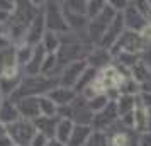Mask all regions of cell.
Segmentation results:
<instances>
[{
    "mask_svg": "<svg viewBox=\"0 0 151 146\" xmlns=\"http://www.w3.org/2000/svg\"><path fill=\"white\" fill-rule=\"evenodd\" d=\"M117 12L116 9L112 7L110 4H107V7H105V10H104L100 15H97L95 19H92V21H88V29H87V34H88V39L95 46H99L100 44V41L104 39V36H105V32H107V29L112 26V22L116 21L117 17Z\"/></svg>",
    "mask_w": 151,
    "mask_h": 146,
    "instance_id": "cell-1",
    "label": "cell"
},
{
    "mask_svg": "<svg viewBox=\"0 0 151 146\" xmlns=\"http://www.w3.org/2000/svg\"><path fill=\"white\" fill-rule=\"evenodd\" d=\"M150 44L143 39V36L139 32H132V31H124V34L121 36V39L117 41V44L110 49V55L112 58L121 53V51H126V53H134V55H141L144 49L148 48Z\"/></svg>",
    "mask_w": 151,
    "mask_h": 146,
    "instance_id": "cell-2",
    "label": "cell"
},
{
    "mask_svg": "<svg viewBox=\"0 0 151 146\" xmlns=\"http://www.w3.org/2000/svg\"><path fill=\"white\" fill-rule=\"evenodd\" d=\"M37 134L36 126L29 121H17L14 124H10L9 127V138L14 141L17 146H31L32 139Z\"/></svg>",
    "mask_w": 151,
    "mask_h": 146,
    "instance_id": "cell-3",
    "label": "cell"
},
{
    "mask_svg": "<svg viewBox=\"0 0 151 146\" xmlns=\"http://www.w3.org/2000/svg\"><path fill=\"white\" fill-rule=\"evenodd\" d=\"M122 21L126 26V31H132V32H141L150 22L144 17V14L139 10V7L136 5V2H129L127 7L124 9L122 12Z\"/></svg>",
    "mask_w": 151,
    "mask_h": 146,
    "instance_id": "cell-4",
    "label": "cell"
},
{
    "mask_svg": "<svg viewBox=\"0 0 151 146\" xmlns=\"http://www.w3.org/2000/svg\"><path fill=\"white\" fill-rule=\"evenodd\" d=\"M44 22H46V27L49 29V32H66L68 31V22L63 12V7H60V4H48L46 9V14H44Z\"/></svg>",
    "mask_w": 151,
    "mask_h": 146,
    "instance_id": "cell-5",
    "label": "cell"
},
{
    "mask_svg": "<svg viewBox=\"0 0 151 146\" xmlns=\"http://www.w3.org/2000/svg\"><path fill=\"white\" fill-rule=\"evenodd\" d=\"M88 68L87 65V60H80V61H73V63H68L65 65V68L61 71V87H68V88H75L78 80L82 78L83 71Z\"/></svg>",
    "mask_w": 151,
    "mask_h": 146,
    "instance_id": "cell-6",
    "label": "cell"
},
{
    "mask_svg": "<svg viewBox=\"0 0 151 146\" xmlns=\"http://www.w3.org/2000/svg\"><path fill=\"white\" fill-rule=\"evenodd\" d=\"M117 121H119V112H117L116 100H112L102 112L95 114L93 122H92V127H93L95 131H105L107 132Z\"/></svg>",
    "mask_w": 151,
    "mask_h": 146,
    "instance_id": "cell-7",
    "label": "cell"
},
{
    "mask_svg": "<svg viewBox=\"0 0 151 146\" xmlns=\"http://www.w3.org/2000/svg\"><path fill=\"white\" fill-rule=\"evenodd\" d=\"M124 31H126V26H124L122 15H121V12H119L117 17H116V21L112 22V26L107 29V32H105V36H104V39L100 41L99 46L104 48V49H107V51L110 53V49L117 44V41L121 39V36L124 34Z\"/></svg>",
    "mask_w": 151,
    "mask_h": 146,
    "instance_id": "cell-8",
    "label": "cell"
},
{
    "mask_svg": "<svg viewBox=\"0 0 151 146\" xmlns=\"http://www.w3.org/2000/svg\"><path fill=\"white\" fill-rule=\"evenodd\" d=\"M112 55H110L107 49L100 48V46H93V49L90 51V55L87 56V65H88L90 68L97 70V71H100V70L107 68L112 65Z\"/></svg>",
    "mask_w": 151,
    "mask_h": 146,
    "instance_id": "cell-9",
    "label": "cell"
},
{
    "mask_svg": "<svg viewBox=\"0 0 151 146\" xmlns=\"http://www.w3.org/2000/svg\"><path fill=\"white\" fill-rule=\"evenodd\" d=\"M48 97L55 102L60 109H65L75 102L78 99V93L75 92V88H68V87H55L53 90L48 93Z\"/></svg>",
    "mask_w": 151,
    "mask_h": 146,
    "instance_id": "cell-10",
    "label": "cell"
},
{
    "mask_svg": "<svg viewBox=\"0 0 151 146\" xmlns=\"http://www.w3.org/2000/svg\"><path fill=\"white\" fill-rule=\"evenodd\" d=\"M148 121H150V114H148V109L143 105V102L137 97L136 107H134V112H132V129L137 132V134H143L148 129Z\"/></svg>",
    "mask_w": 151,
    "mask_h": 146,
    "instance_id": "cell-11",
    "label": "cell"
},
{
    "mask_svg": "<svg viewBox=\"0 0 151 146\" xmlns=\"http://www.w3.org/2000/svg\"><path fill=\"white\" fill-rule=\"evenodd\" d=\"M19 114L26 119H39L41 111H39V97H24L17 104Z\"/></svg>",
    "mask_w": 151,
    "mask_h": 146,
    "instance_id": "cell-12",
    "label": "cell"
},
{
    "mask_svg": "<svg viewBox=\"0 0 151 146\" xmlns=\"http://www.w3.org/2000/svg\"><path fill=\"white\" fill-rule=\"evenodd\" d=\"M73 129H75V122L71 119L61 117L58 119V126H56V134L55 139H58L60 143H63L65 146H68V141L73 134Z\"/></svg>",
    "mask_w": 151,
    "mask_h": 146,
    "instance_id": "cell-13",
    "label": "cell"
},
{
    "mask_svg": "<svg viewBox=\"0 0 151 146\" xmlns=\"http://www.w3.org/2000/svg\"><path fill=\"white\" fill-rule=\"evenodd\" d=\"M44 27H46L44 15H36L27 29V42L29 44H36V42H39V39L44 37V34H42Z\"/></svg>",
    "mask_w": 151,
    "mask_h": 146,
    "instance_id": "cell-14",
    "label": "cell"
},
{
    "mask_svg": "<svg viewBox=\"0 0 151 146\" xmlns=\"http://www.w3.org/2000/svg\"><path fill=\"white\" fill-rule=\"evenodd\" d=\"M34 126H36V131L37 132H41L46 138L53 139V136L56 134L58 121H56V117H44V116H41L39 119L34 121Z\"/></svg>",
    "mask_w": 151,
    "mask_h": 146,
    "instance_id": "cell-15",
    "label": "cell"
},
{
    "mask_svg": "<svg viewBox=\"0 0 151 146\" xmlns=\"http://www.w3.org/2000/svg\"><path fill=\"white\" fill-rule=\"evenodd\" d=\"M137 97H131V95H119L116 99V105H117V112H119V119L132 116L134 107H136Z\"/></svg>",
    "mask_w": 151,
    "mask_h": 146,
    "instance_id": "cell-16",
    "label": "cell"
},
{
    "mask_svg": "<svg viewBox=\"0 0 151 146\" xmlns=\"http://www.w3.org/2000/svg\"><path fill=\"white\" fill-rule=\"evenodd\" d=\"M92 132H93L92 126H76L75 124V129H73V134H71V138L68 141V146H85Z\"/></svg>",
    "mask_w": 151,
    "mask_h": 146,
    "instance_id": "cell-17",
    "label": "cell"
},
{
    "mask_svg": "<svg viewBox=\"0 0 151 146\" xmlns=\"http://www.w3.org/2000/svg\"><path fill=\"white\" fill-rule=\"evenodd\" d=\"M42 48L48 55H56L60 48H61V41H60V36L55 34V32H46L44 37H42Z\"/></svg>",
    "mask_w": 151,
    "mask_h": 146,
    "instance_id": "cell-18",
    "label": "cell"
},
{
    "mask_svg": "<svg viewBox=\"0 0 151 146\" xmlns=\"http://www.w3.org/2000/svg\"><path fill=\"white\" fill-rule=\"evenodd\" d=\"M119 95H131V97H139L141 95V85L137 83L132 77H126L122 85L119 88Z\"/></svg>",
    "mask_w": 151,
    "mask_h": 146,
    "instance_id": "cell-19",
    "label": "cell"
},
{
    "mask_svg": "<svg viewBox=\"0 0 151 146\" xmlns=\"http://www.w3.org/2000/svg\"><path fill=\"white\" fill-rule=\"evenodd\" d=\"M19 109L17 105H12V102H7L0 107V121L4 122H9V124H14L19 121Z\"/></svg>",
    "mask_w": 151,
    "mask_h": 146,
    "instance_id": "cell-20",
    "label": "cell"
},
{
    "mask_svg": "<svg viewBox=\"0 0 151 146\" xmlns=\"http://www.w3.org/2000/svg\"><path fill=\"white\" fill-rule=\"evenodd\" d=\"M39 111H41V116H44V117H56L60 112V107L48 95H41L39 97Z\"/></svg>",
    "mask_w": 151,
    "mask_h": 146,
    "instance_id": "cell-21",
    "label": "cell"
},
{
    "mask_svg": "<svg viewBox=\"0 0 151 146\" xmlns=\"http://www.w3.org/2000/svg\"><path fill=\"white\" fill-rule=\"evenodd\" d=\"M87 102H88L90 111L93 112V114H99V112H102L104 109L112 102V99H110L107 93H97V95H93V97L90 99V100H87Z\"/></svg>",
    "mask_w": 151,
    "mask_h": 146,
    "instance_id": "cell-22",
    "label": "cell"
},
{
    "mask_svg": "<svg viewBox=\"0 0 151 146\" xmlns=\"http://www.w3.org/2000/svg\"><path fill=\"white\" fill-rule=\"evenodd\" d=\"M131 77L134 78L139 85H144L146 82H150V80H151V71H150V68H148L141 60H139V63L131 70Z\"/></svg>",
    "mask_w": 151,
    "mask_h": 146,
    "instance_id": "cell-23",
    "label": "cell"
},
{
    "mask_svg": "<svg viewBox=\"0 0 151 146\" xmlns=\"http://www.w3.org/2000/svg\"><path fill=\"white\" fill-rule=\"evenodd\" d=\"M107 4L109 2H102V0H90V2H87V17H88V21H92L97 15L102 14L105 10V7H107Z\"/></svg>",
    "mask_w": 151,
    "mask_h": 146,
    "instance_id": "cell-24",
    "label": "cell"
},
{
    "mask_svg": "<svg viewBox=\"0 0 151 146\" xmlns=\"http://www.w3.org/2000/svg\"><path fill=\"white\" fill-rule=\"evenodd\" d=\"M85 146H110V141H109V134L105 131H95L90 134L88 141Z\"/></svg>",
    "mask_w": 151,
    "mask_h": 146,
    "instance_id": "cell-25",
    "label": "cell"
},
{
    "mask_svg": "<svg viewBox=\"0 0 151 146\" xmlns=\"http://www.w3.org/2000/svg\"><path fill=\"white\" fill-rule=\"evenodd\" d=\"M141 61H143L144 65L150 68V71H151V44L144 49L143 53H141Z\"/></svg>",
    "mask_w": 151,
    "mask_h": 146,
    "instance_id": "cell-26",
    "label": "cell"
},
{
    "mask_svg": "<svg viewBox=\"0 0 151 146\" xmlns=\"http://www.w3.org/2000/svg\"><path fill=\"white\" fill-rule=\"evenodd\" d=\"M48 141H49V138H46V136L41 134V132H37V134L34 136V139H32V145L31 146H46Z\"/></svg>",
    "mask_w": 151,
    "mask_h": 146,
    "instance_id": "cell-27",
    "label": "cell"
},
{
    "mask_svg": "<svg viewBox=\"0 0 151 146\" xmlns=\"http://www.w3.org/2000/svg\"><path fill=\"white\" fill-rule=\"evenodd\" d=\"M139 146H151V132L150 131L139 134Z\"/></svg>",
    "mask_w": 151,
    "mask_h": 146,
    "instance_id": "cell-28",
    "label": "cell"
},
{
    "mask_svg": "<svg viewBox=\"0 0 151 146\" xmlns=\"http://www.w3.org/2000/svg\"><path fill=\"white\" fill-rule=\"evenodd\" d=\"M139 100H141V102H143V105L144 107H146V109H150L151 107V93H141V95H139Z\"/></svg>",
    "mask_w": 151,
    "mask_h": 146,
    "instance_id": "cell-29",
    "label": "cell"
},
{
    "mask_svg": "<svg viewBox=\"0 0 151 146\" xmlns=\"http://www.w3.org/2000/svg\"><path fill=\"white\" fill-rule=\"evenodd\" d=\"M46 146H65V145H63V143H60L58 139L53 138V139H49V141H48V145H46Z\"/></svg>",
    "mask_w": 151,
    "mask_h": 146,
    "instance_id": "cell-30",
    "label": "cell"
},
{
    "mask_svg": "<svg viewBox=\"0 0 151 146\" xmlns=\"http://www.w3.org/2000/svg\"><path fill=\"white\" fill-rule=\"evenodd\" d=\"M146 131L151 132V116H150V121H148V129H146Z\"/></svg>",
    "mask_w": 151,
    "mask_h": 146,
    "instance_id": "cell-31",
    "label": "cell"
},
{
    "mask_svg": "<svg viewBox=\"0 0 151 146\" xmlns=\"http://www.w3.org/2000/svg\"><path fill=\"white\" fill-rule=\"evenodd\" d=\"M0 107H2V102H0Z\"/></svg>",
    "mask_w": 151,
    "mask_h": 146,
    "instance_id": "cell-32",
    "label": "cell"
}]
</instances>
